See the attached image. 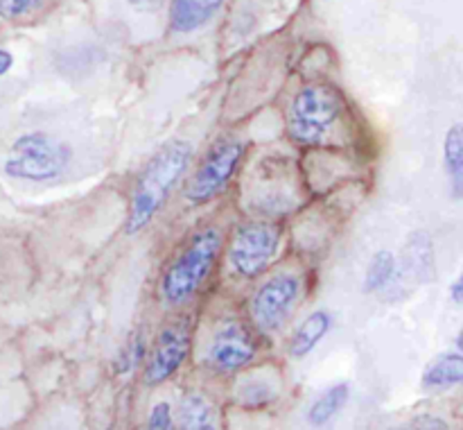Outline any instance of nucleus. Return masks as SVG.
I'll return each instance as SVG.
<instances>
[{"mask_svg":"<svg viewBox=\"0 0 463 430\" xmlns=\"http://www.w3.org/2000/svg\"><path fill=\"white\" fill-rule=\"evenodd\" d=\"M145 430H176L175 407L167 401H158L147 415V428Z\"/></svg>","mask_w":463,"mask_h":430,"instance_id":"21","label":"nucleus"},{"mask_svg":"<svg viewBox=\"0 0 463 430\" xmlns=\"http://www.w3.org/2000/svg\"><path fill=\"white\" fill-rule=\"evenodd\" d=\"M279 385L269 378H260V376H249L242 383H238L233 397L235 403L247 410H256V407H265L279 398Z\"/></svg>","mask_w":463,"mask_h":430,"instance_id":"17","label":"nucleus"},{"mask_svg":"<svg viewBox=\"0 0 463 430\" xmlns=\"http://www.w3.org/2000/svg\"><path fill=\"white\" fill-rule=\"evenodd\" d=\"M344 113V98L330 84H307L294 95L288 134L298 145H321Z\"/></svg>","mask_w":463,"mask_h":430,"instance_id":"3","label":"nucleus"},{"mask_svg":"<svg viewBox=\"0 0 463 430\" xmlns=\"http://www.w3.org/2000/svg\"><path fill=\"white\" fill-rule=\"evenodd\" d=\"M71 163V148L45 131L21 134L9 148L5 158V172L12 179L45 184L66 172Z\"/></svg>","mask_w":463,"mask_h":430,"instance_id":"4","label":"nucleus"},{"mask_svg":"<svg viewBox=\"0 0 463 430\" xmlns=\"http://www.w3.org/2000/svg\"><path fill=\"white\" fill-rule=\"evenodd\" d=\"M224 235L217 226H206L188 240L161 279V294L170 306H181L199 292L222 253Z\"/></svg>","mask_w":463,"mask_h":430,"instance_id":"2","label":"nucleus"},{"mask_svg":"<svg viewBox=\"0 0 463 430\" xmlns=\"http://www.w3.org/2000/svg\"><path fill=\"white\" fill-rule=\"evenodd\" d=\"M222 5L224 0H170V27L176 34L202 30Z\"/></svg>","mask_w":463,"mask_h":430,"instance_id":"11","label":"nucleus"},{"mask_svg":"<svg viewBox=\"0 0 463 430\" xmlns=\"http://www.w3.org/2000/svg\"><path fill=\"white\" fill-rule=\"evenodd\" d=\"M129 7H134L136 12H145V14H152L158 12V9L165 5V0H127Z\"/></svg>","mask_w":463,"mask_h":430,"instance_id":"22","label":"nucleus"},{"mask_svg":"<svg viewBox=\"0 0 463 430\" xmlns=\"http://www.w3.org/2000/svg\"><path fill=\"white\" fill-rule=\"evenodd\" d=\"M258 356V342L240 321H229L215 330L208 347V365L220 374H235L251 365Z\"/></svg>","mask_w":463,"mask_h":430,"instance_id":"9","label":"nucleus"},{"mask_svg":"<svg viewBox=\"0 0 463 430\" xmlns=\"http://www.w3.org/2000/svg\"><path fill=\"white\" fill-rule=\"evenodd\" d=\"M398 276V258L392 252L383 249V252H375L373 258L369 261L364 274V290L366 292H383L384 288L396 281Z\"/></svg>","mask_w":463,"mask_h":430,"instance_id":"18","label":"nucleus"},{"mask_svg":"<svg viewBox=\"0 0 463 430\" xmlns=\"http://www.w3.org/2000/svg\"><path fill=\"white\" fill-rule=\"evenodd\" d=\"M348 397H351V385L348 383H333L330 387H326L315 401L307 407V424L312 428H326L328 424H333L335 416L346 407Z\"/></svg>","mask_w":463,"mask_h":430,"instance_id":"14","label":"nucleus"},{"mask_svg":"<svg viewBox=\"0 0 463 430\" xmlns=\"http://www.w3.org/2000/svg\"><path fill=\"white\" fill-rule=\"evenodd\" d=\"M190 349H193V326L185 317L167 321L154 342L152 356L145 367V383L149 387L163 385L170 380L176 371L188 360Z\"/></svg>","mask_w":463,"mask_h":430,"instance_id":"8","label":"nucleus"},{"mask_svg":"<svg viewBox=\"0 0 463 430\" xmlns=\"http://www.w3.org/2000/svg\"><path fill=\"white\" fill-rule=\"evenodd\" d=\"M280 243H283V231L274 222H244L231 240V267L242 279H256L271 265Z\"/></svg>","mask_w":463,"mask_h":430,"instance_id":"6","label":"nucleus"},{"mask_svg":"<svg viewBox=\"0 0 463 430\" xmlns=\"http://www.w3.org/2000/svg\"><path fill=\"white\" fill-rule=\"evenodd\" d=\"M443 166L455 199H463V120L455 122L443 139Z\"/></svg>","mask_w":463,"mask_h":430,"instance_id":"15","label":"nucleus"},{"mask_svg":"<svg viewBox=\"0 0 463 430\" xmlns=\"http://www.w3.org/2000/svg\"><path fill=\"white\" fill-rule=\"evenodd\" d=\"M244 149L247 145L235 136H224V139L215 140L190 177L188 186H185V199L194 206H202L217 197L238 172Z\"/></svg>","mask_w":463,"mask_h":430,"instance_id":"5","label":"nucleus"},{"mask_svg":"<svg viewBox=\"0 0 463 430\" xmlns=\"http://www.w3.org/2000/svg\"><path fill=\"white\" fill-rule=\"evenodd\" d=\"M455 344H457V351L463 353V329L459 330V333H457V339H455Z\"/></svg>","mask_w":463,"mask_h":430,"instance_id":"25","label":"nucleus"},{"mask_svg":"<svg viewBox=\"0 0 463 430\" xmlns=\"http://www.w3.org/2000/svg\"><path fill=\"white\" fill-rule=\"evenodd\" d=\"M143 347H145L143 335L140 333L131 335L129 342L122 347L120 358H118V371H120V374H129L131 369H136V367L140 365V360H143V351H145Z\"/></svg>","mask_w":463,"mask_h":430,"instance_id":"19","label":"nucleus"},{"mask_svg":"<svg viewBox=\"0 0 463 430\" xmlns=\"http://www.w3.org/2000/svg\"><path fill=\"white\" fill-rule=\"evenodd\" d=\"M420 385L430 392H443L463 385V353L448 351L430 360L420 376Z\"/></svg>","mask_w":463,"mask_h":430,"instance_id":"12","label":"nucleus"},{"mask_svg":"<svg viewBox=\"0 0 463 430\" xmlns=\"http://www.w3.org/2000/svg\"><path fill=\"white\" fill-rule=\"evenodd\" d=\"M450 297H452V301L463 306V272L459 276H457L455 283L450 285Z\"/></svg>","mask_w":463,"mask_h":430,"instance_id":"23","label":"nucleus"},{"mask_svg":"<svg viewBox=\"0 0 463 430\" xmlns=\"http://www.w3.org/2000/svg\"><path fill=\"white\" fill-rule=\"evenodd\" d=\"M301 297V279L294 272L271 274L251 299V320L262 333H276L292 315Z\"/></svg>","mask_w":463,"mask_h":430,"instance_id":"7","label":"nucleus"},{"mask_svg":"<svg viewBox=\"0 0 463 430\" xmlns=\"http://www.w3.org/2000/svg\"><path fill=\"white\" fill-rule=\"evenodd\" d=\"M12 66H14V54L9 53V50L0 48V77L7 75L9 68H12Z\"/></svg>","mask_w":463,"mask_h":430,"instance_id":"24","label":"nucleus"},{"mask_svg":"<svg viewBox=\"0 0 463 430\" xmlns=\"http://www.w3.org/2000/svg\"><path fill=\"white\" fill-rule=\"evenodd\" d=\"M190 161H193V145L188 140H170L154 152L134 186L129 215H127V234H138L158 215L175 186L184 179Z\"/></svg>","mask_w":463,"mask_h":430,"instance_id":"1","label":"nucleus"},{"mask_svg":"<svg viewBox=\"0 0 463 430\" xmlns=\"http://www.w3.org/2000/svg\"><path fill=\"white\" fill-rule=\"evenodd\" d=\"M43 5V0H0V18L3 21H23L32 16Z\"/></svg>","mask_w":463,"mask_h":430,"instance_id":"20","label":"nucleus"},{"mask_svg":"<svg viewBox=\"0 0 463 430\" xmlns=\"http://www.w3.org/2000/svg\"><path fill=\"white\" fill-rule=\"evenodd\" d=\"M402 263H405V270L410 272V276H414V279H434V244L425 231H416V234L410 235V240H407L405 244Z\"/></svg>","mask_w":463,"mask_h":430,"instance_id":"16","label":"nucleus"},{"mask_svg":"<svg viewBox=\"0 0 463 430\" xmlns=\"http://www.w3.org/2000/svg\"><path fill=\"white\" fill-rule=\"evenodd\" d=\"M333 329V315L328 311H315L298 324L289 339V356L306 358L317 349V344Z\"/></svg>","mask_w":463,"mask_h":430,"instance_id":"13","label":"nucleus"},{"mask_svg":"<svg viewBox=\"0 0 463 430\" xmlns=\"http://www.w3.org/2000/svg\"><path fill=\"white\" fill-rule=\"evenodd\" d=\"M176 430H224L220 407L203 392H185L175 412Z\"/></svg>","mask_w":463,"mask_h":430,"instance_id":"10","label":"nucleus"}]
</instances>
